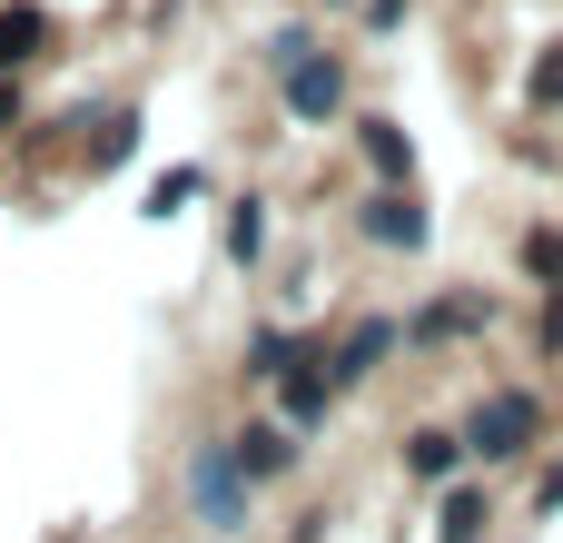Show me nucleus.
Segmentation results:
<instances>
[{
	"label": "nucleus",
	"instance_id": "9",
	"mask_svg": "<svg viewBox=\"0 0 563 543\" xmlns=\"http://www.w3.org/2000/svg\"><path fill=\"white\" fill-rule=\"evenodd\" d=\"M327 415H336V376H327V356H317V366H297V376L277 386V425H297V435H317Z\"/></svg>",
	"mask_w": 563,
	"mask_h": 543
},
{
	"label": "nucleus",
	"instance_id": "5",
	"mask_svg": "<svg viewBox=\"0 0 563 543\" xmlns=\"http://www.w3.org/2000/svg\"><path fill=\"white\" fill-rule=\"evenodd\" d=\"M356 237H366V247H426L435 218L416 208V188H366V198H356Z\"/></svg>",
	"mask_w": 563,
	"mask_h": 543
},
{
	"label": "nucleus",
	"instance_id": "10",
	"mask_svg": "<svg viewBox=\"0 0 563 543\" xmlns=\"http://www.w3.org/2000/svg\"><path fill=\"white\" fill-rule=\"evenodd\" d=\"M356 148H366L376 188H416V138H406L396 119H356Z\"/></svg>",
	"mask_w": 563,
	"mask_h": 543
},
{
	"label": "nucleus",
	"instance_id": "21",
	"mask_svg": "<svg viewBox=\"0 0 563 543\" xmlns=\"http://www.w3.org/2000/svg\"><path fill=\"white\" fill-rule=\"evenodd\" d=\"M0 129H20V79H0Z\"/></svg>",
	"mask_w": 563,
	"mask_h": 543
},
{
	"label": "nucleus",
	"instance_id": "14",
	"mask_svg": "<svg viewBox=\"0 0 563 543\" xmlns=\"http://www.w3.org/2000/svg\"><path fill=\"white\" fill-rule=\"evenodd\" d=\"M267 228H277V218H267V198H257V188H247V198H228V267H257V257H267Z\"/></svg>",
	"mask_w": 563,
	"mask_h": 543
},
{
	"label": "nucleus",
	"instance_id": "8",
	"mask_svg": "<svg viewBox=\"0 0 563 543\" xmlns=\"http://www.w3.org/2000/svg\"><path fill=\"white\" fill-rule=\"evenodd\" d=\"M317 356H327V346H317L307 326H257V336H247V376H257V386H287V376L317 366Z\"/></svg>",
	"mask_w": 563,
	"mask_h": 543
},
{
	"label": "nucleus",
	"instance_id": "7",
	"mask_svg": "<svg viewBox=\"0 0 563 543\" xmlns=\"http://www.w3.org/2000/svg\"><path fill=\"white\" fill-rule=\"evenodd\" d=\"M396 346H406V317H356V326H346V346L327 356V376H336V396H346V386H366V376H376V366H386Z\"/></svg>",
	"mask_w": 563,
	"mask_h": 543
},
{
	"label": "nucleus",
	"instance_id": "4",
	"mask_svg": "<svg viewBox=\"0 0 563 543\" xmlns=\"http://www.w3.org/2000/svg\"><path fill=\"white\" fill-rule=\"evenodd\" d=\"M228 455H238V475H247V485H287V475L307 465V435H297V425H277V415H257V425H238V435H228Z\"/></svg>",
	"mask_w": 563,
	"mask_h": 543
},
{
	"label": "nucleus",
	"instance_id": "3",
	"mask_svg": "<svg viewBox=\"0 0 563 543\" xmlns=\"http://www.w3.org/2000/svg\"><path fill=\"white\" fill-rule=\"evenodd\" d=\"M277 89H287V119H297V129H327V119L346 109V69H336L327 49L287 59V69H277Z\"/></svg>",
	"mask_w": 563,
	"mask_h": 543
},
{
	"label": "nucleus",
	"instance_id": "13",
	"mask_svg": "<svg viewBox=\"0 0 563 543\" xmlns=\"http://www.w3.org/2000/svg\"><path fill=\"white\" fill-rule=\"evenodd\" d=\"M495 524V495L485 485H445V505H435V543H485Z\"/></svg>",
	"mask_w": 563,
	"mask_h": 543
},
{
	"label": "nucleus",
	"instance_id": "6",
	"mask_svg": "<svg viewBox=\"0 0 563 543\" xmlns=\"http://www.w3.org/2000/svg\"><path fill=\"white\" fill-rule=\"evenodd\" d=\"M485 326H495V297L455 287V297H435V307L406 317V346H455V336H485Z\"/></svg>",
	"mask_w": 563,
	"mask_h": 543
},
{
	"label": "nucleus",
	"instance_id": "11",
	"mask_svg": "<svg viewBox=\"0 0 563 543\" xmlns=\"http://www.w3.org/2000/svg\"><path fill=\"white\" fill-rule=\"evenodd\" d=\"M49 40H59V20L30 10V0H10V10H0V79L30 69V59H49Z\"/></svg>",
	"mask_w": 563,
	"mask_h": 543
},
{
	"label": "nucleus",
	"instance_id": "15",
	"mask_svg": "<svg viewBox=\"0 0 563 543\" xmlns=\"http://www.w3.org/2000/svg\"><path fill=\"white\" fill-rule=\"evenodd\" d=\"M525 277L544 297H563V228H525Z\"/></svg>",
	"mask_w": 563,
	"mask_h": 543
},
{
	"label": "nucleus",
	"instance_id": "18",
	"mask_svg": "<svg viewBox=\"0 0 563 543\" xmlns=\"http://www.w3.org/2000/svg\"><path fill=\"white\" fill-rule=\"evenodd\" d=\"M534 514H563V465H544V475H534Z\"/></svg>",
	"mask_w": 563,
	"mask_h": 543
},
{
	"label": "nucleus",
	"instance_id": "20",
	"mask_svg": "<svg viewBox=\"0 0 563 543\" xmlns=\"http://www.w3.org/2000/svg\"><path fill=\"white\" fill-rule=\"evenodd\" d=\"M406 20V0H366V30H396Z\"/></svg>",
	"mask_w": 563,
	"mask_h": 543
},
{
	"label": "nucleus",
	"instance_id": "2",
	"mask_svg": "<svg viewBox=\"0 0 563 543\" xmlns=\"http://www.w3.org/2000/svg\"><path fill=\"white\" fill-rule=\"evenodd\" d=\"M188 514H198L208 534H247V524H257V485L238 475L228 435H198V445H188Z\"/></svg>",
	"mask_w": 563,
	"mask_h": 543
},
{
	"label": "nucleus",
	"instance_id": "16",
	"mask_svg": "<svg viewBox=\"0 0 563 543\" xmlns=\"http://www.w3.org/2000/svg\"><path fill=\"white\" fill-rule=\"evenodd\" d=\"M525 109H534V119H544V109H563V40L525 69Z\"/></svg>",
	"mask_w": 563,
	"mask_h": 543
},
{
	"label": "nucleus",
	"instance_id": "1",
	"mask_svg": "<svg viewBox=\"0 0 563 543\" xmlns=\"http://www.w3.org/2000/svg\"><path fill=\"white\" fill-rule=\"evenodd\" d=\"M534 445H544V396H534V386L475 396V415H465V455H475V465H525Z\"/></svg>",
	"mask_w": 563,
	"mask_h": 543
},
{
	"label": "nucleus",
	"instance_id": "19",
	"mask_svg": "<svg viewBox=\"0 0 563 543\" xmlns=\"http://www.w3.org/2000/svg\"><path fill=\"white\" fill-rule=\"evenodd\" d=\"M534 336H544V356H563V297H544V326Z\"/></svg>",
	"mask_w": 563,
	"mask_h": 543
},
{
	"label": "nucleus",
	"instance_id": "17",
	"mask_svg": "<svg viewBox=\"0 0 563 543\" xmlns=\"http://www.w3.org/2000/svg\"><path fill=\"white\" fill-rule=\"evenodd\" d=\"M198 188H208V178H198V168H168V178H158V188H148V208H158V218H178V208H188V198H198Z\"/></svg>",
	"mask_w": 563,
	"mask_h": 543
},
{
	"label": "nucleus",
	"instance_id": "12",
	"mask_svg": "<svg viewBox=\"0 0 563 543\" xmlns=\"http://www.w3.org/2000/svg\"><path fill=\"white\" fill-rule=\"evenodd\" d=\"M406 475H416V485H465V435L416 425V435H406Z\"/></svg>",
	"mask_w": 563,
	"mask_h": 543
}]
</instances>
